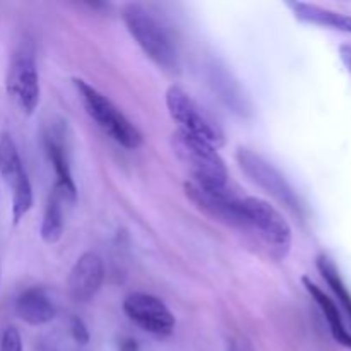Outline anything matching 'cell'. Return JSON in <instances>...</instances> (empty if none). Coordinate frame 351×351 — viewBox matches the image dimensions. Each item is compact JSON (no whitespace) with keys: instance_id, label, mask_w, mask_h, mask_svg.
I'll return each instance as SVG.
<instances>
[{"instance_id":"cell-1","label":"cell","mask_w":351,"mask_h":351,"mask_svg":"<svg viewBox=\"0 0 351 351\" xmlns=\"http://www.w3.org/2000/svg\"><path fill=\"white\" fill-rule=\"evenodd\" d=\"M122 19L127 31L141 50L160 69L175 74L180 69L178 50L160 21L141 3H127L122 9Z\"/></svg>"},{"instance_id":"cell-2","label":"cell","mask_w":351,"mask_h":351,"mask_svg":"<svg viewBox=\"0 0 351 351\" xmlns=\"http://www.w3.org/2000/svg\"><path fill=\"white\" fill-rule=\"evenodd\" d=\"M72 82L88 115L98 123V127H101L103 132L108 134L117 144L125 149L134 151L143 146L144 139L141 130L103 93H99L84 79L74 77Z\"/></svg>"},{"instance_id":"cell-3","label":"cell","mask_w":351,"mask_h":351,"mask_svg":"<svg viewBox=\"0 0 351 351\" xmlns=\"http://www.w3.org/2000/svg\"><path fill=\"white\" fill-rule=\"evenodd\" d=\"M171 147H173L175 156L191 171L194 184L206 189H215V191L226 189L228 168L216 147L180 130L171 136Z\"/></svg>"},{"instance_id":"cell-4","label":"cell","mask_w":351,"mask_h":351,"mask_svg":"<svg viewBox=\"0 0 351 351\" xmlns=\"http://www.w3.org/2000/svg\"><path fill=\"white\" fill-rule=\"evenodd\" d=\"M242 206L249 219V228L263 239L276 259H285L293 243V232L287 218L271 202L261 197L242 199Z\"/></svg>"},{"instance_id":"cell-5","label":"cell","mask_w":351,"mask_h":351,"mask_svg":"<svg viewBox=\"0 0 351 351\" xmlns=\"http://www.w3.org/2000/svg\"><path fill=\"white\" fill-rule=\"evenodd\" d=\"M167 108L171 119L178 123V130L213 147L225 143L223 130L201 110V106L178 86H170L167 91Z\"/></svg>"},{"instance_id":"cell-6","label":"cell","mask_w":351,"mask_h":351,"mask_svg":"<svg viewBox=\"0 0 351 351\" xmlns=\"http://www.w3.org/2000/svg\"><path fill=\"white\" fill-rule=\"evenodd\" d=\"M185 197L195 206L201 213L213 218L215 221L237 228H249V219L243 211L242 199L235 197L228 189H206L194 182L184 184Z\"/></svg>"},{"instance_id":"cell-7","label":"cell","mask_w":351,"mask_h":351,"mask_svg":"<svg viewBox=\"0 0 351 351\" xmlns=\"http://www.w3.org/2000/svg\"><path fill=\"white\" fill-rule=\"evenodd\" d=\"M237 161H239L243 173H245L257 187L263 189L266 194H269L271 197H274L283 206L290 208L291 211H300L298 199L297 195H295L293 189L288 185L287 178H285L283 175L280 173V170L274 168L269 161L264 160L261 154L249 149V147H239V149H237Z\"/></svg>"},{"instance_id":"cell-8","label":"cell","mask_w":351,"mask_h":351,"mask_svg":"<svg viewBox=\"0 0 351 351\" xmlns=\"http://www.w3.org/2000/svg\"><path fill=\"white\" fill-rule=\"evenodd\" d=\"M5 86L9 96H12L23 113L33 115L36 112L38 105H40L41 88L33 53L24 50L14 57L9 72H7Z\"/></svg>"},{"instance_id":"cell-9","label":"cell","mask_w":351,"mask_h":351,"mask_svg":"<svg viewBox=\"0 0 351 351\" xmlns=\"http://www.w3.org/2000/svg\"><path fill=\"white\" fill-rule=\"evenodd\" d=\"M123 312L134 324L156 336H170L177 324L175 315L165 302L141 291L127 295L123 300Z\"/></svg>"},{"instance_id":"cell-10","label":"cell","mask_w":351,"mask_h":351,"mask_svg":"<svg viewBox=\"0 0 351 351\" xmlns=\"http://www.w3.org/2000/svg\"><path fill=\"white\" fill-rule=\"evenodd\" d=\"M105 281V264L96 252H84L69 273V295L77 304H88Z\"/></svg>"},{"instance_id":"cell-11","label":"cell","mask_w":351,"mask_h":351,"mask_svg":"<svg viewBox=\"0 0 351 351\" xmlns=\"http://www.w3.org/2000/svg\"><path fill=\"white\" fill-rule=\"evenodd\" d=\"M16 314L29 326H45L57 315V307L43 288H27L17 297Z\"/></svg>"},{"instance_id":"cell-12","label":"cell","mask_w":351,"mask_h":351,"mask_svg":"<svg viewBox=\"0 0 351 351\" xmlns=\"http://www.w3.org/2000/svg\"><path fill=\"white\" fill-rule=\"evenodd\" d=\"M287 5L290 7L295 17L302 21V23L312 24V26L329 27V29L351 34V16L335 12V10L324 9V7L307 2H288Z\"/></svg>"},{"instance_id":"cell-13","label":"cell","mask_w":351,"mask_h":351,"mask_svg":"<svg viewBox=\"0 0 351 351\" xmlns=\"http://www.w3.org/2000/svg\"><path fill=\"white\" fill-rule=\"evenodd\" d=\"M302 283H304L305 290L308 291V295L314 298V302L319 305V308L322 311V314H324L326 321H328V324H329V331H331L332 338H335L341 346L351 350V332L346 329L345 322H343L341 312H339L338 305H336L335 302L331 300V297H328V295H326L324 291H322L321 288H319L317 285L311 280V278L304 276L302 278Z\"/></svg>"},{"instance_id":"cell-14","label":"cell","mask_w":351,"mask_h":351,"mask_svg":"<svg viewBox=\"0 0 351 351\" xmlns=\"http://www.w3.org/2000/svg\"><path fill=\"white\" fill-rule=\"evenodd\" d=\"M47 154L53 165L55 175H57V184H55L53 191L64 201L74 202L77 199V187H75V182L72 178L64 146L55 137H47Z\"/></svg>"},{"instance_id":"cell-15","label":"cell","mask_w":351,"mask_h":351,"mask_svg":"<svg viewBox=\"0 0 351 351\" xmlns=\"http://www.w3.org/2000/svg\"><path fill=\"white\" fill-rule=\"evenodd\" d=\"M24 173L26 170L12 136L9 132H0V177L12 187Z\"/></svg>"},{"instance_id":"cell-16","label":"cell","mask_w":351,"mask_h":351,"mask_svg":"<svg viewBox=\"0 0 351 351\" xmlns=\"http://www.w3.org/2000/svg\"><path fill=\"white\" fill-rule=\"evenodd\" d=\"M317 269L319 273H321V276L324 278L326 283H328V287L331 288L335 297L338 298V302L341 304L343 311H345L351 319V293L348 287L345 285V281H343L335 261H332L328 254H321V256L317 257Z\"/></svg>"},{"instance_id":"cell-17","label":"cell","mask_w":351,"mask_h":351,"mask_svg":"<svg viewBox=\"0 0 351 351\" xmlns=\"http://www.w3.org/2000/svg\"><path fill=\"white\" fill-rule=\"evenodd\" d=\"M62 201L64 199L53 191V194L48 199V204L45 208L43 221H41L40 235L41 240L48 245H53L62 239L64 233V215H62Z\"/></svg>"},{"instance_id":"cell-18","label":"cell","mask_w":351,"mask_h":351,"mask_svg":"<svg viewBox=\"0 0 351 351\" xmlns=\"http://www.w3.org/2000/svg\"><path fill=\"white\" fill-rule=\"evenodd\" d=\"M211 72H213L211 84L215 86L216 91L219 93V98H221L230 108H233V112H240V113L245 112L247 108L245 96H242V93H240L237 82L232 79V75H230L225 69L218 67V65L213 67Z\"/></svg>"},{"instance_id":"cell-19","label":"cell","mask_w":351,"mask_h":351,"mask_svg":"<svg viewBox=\"0 0 351 351\" xmlns=\"http://www.w3.org/2000/svg\"><path fill=\"white\" fill-rule=\"evenodd\" d=\"M33 201V185H31L27 173H24L23 177L12 185V208H10V213H12L14 225H19L21 219L31 211Z\"/></svg>"},{"instance_id":"cell-20","label":"cell","mask_w":351,"mask_h":351,"mask_svg":"<svg viewBox=\"0 0 351 351\" xmlns=\"http://www.w3.org/2000/svg\"><path fill=\"white\" fill-rule=\"evenodd\" d=\"M0 351H24L21 332L14 326H9L3 331L2 339H0Z\"/></svg>"},{"instance_id":"cell-21","label":"cell","mask_w":351,"mask_h":351,"mask_svg":"<svg viewBox=\"0 0 351 351\" xmlns=\"http://www.w3.org/2000/svg\"><path fill=\"white\" fill-rule=\"evenodd\" d=\"M69 328H71V335L72 338H74V341L77 343V345H88L89 343V331L88 328H86L84 321H82L81 317H77V315H74V317H71V324H69Z\"/></svg>"},{"instance_id":"cell-22","label":"cell","mask_w":351,"mask_h":351,"mask_svg":"<svg viewBox=\"0 0 351 351\" xmlns=\"http://www.w3.org/2000/svg\"><path fill=\"white\" fill-rule=\"evenodd\" d=\"M339 57H341L346 71L351 74V47L350 45H341V47H339Z\"/></svg>"},{"instance_id":"cell-23","label":"cell","mask_w":351,"mask_h":351,"mask_svg":"<svg viewBox=\"0 0 351 351\" xmlns=\"http://www.w3.org/2000/svg\"><path fill=\"white\" fill-rule=\"evenodd\" d=\"M120 351H139V345H137L136 339H123L122 345H120Z\"/></svg>"},{"instance_id":"cell-24","label":"cell","mask_w":351,"mask_h":351,"mask_svg":"<svg viewBox=\"0 0 351 351\" xmlns=\"http://www.w3.org/2000/svg\"><path fill=\"white\" fill-rule=\"evenodd\" d=\"M230 351H239V350H235V348H232V350H230Z\"/></svg>"},{"instance_id":"cell-25","label":"cell","mask_w":351,"mask_h":351,"mask_svg":"<svg viewBox=\"0 0 351 351\" xmlns=\"http://www.w3.org/2000/svg\"><path fill=\"white\" fill-rule=\"evenodd\" d=\"M0 278H2V274H0Z\"/></svg>"}]
</instances>
